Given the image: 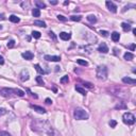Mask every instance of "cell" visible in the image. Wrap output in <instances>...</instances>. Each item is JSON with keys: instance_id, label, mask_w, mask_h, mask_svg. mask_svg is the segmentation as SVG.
Masks as SVG:
<instances>
[{"instance_id": "obj_39", "label": "cell", "mask_w": 136, "mask_h": 136, "mask_svg": "<svg viewBox=\"0 0 136 136\" xmlns=\"http://www.w3.org/2000/svg\"><path fill=\"white\" fill-rule=\"evenodd\" d=\"M0 136H11V134L5 131H1L0 132Z\"/></svg>"}, {"instance_id": "obj_10", "label": "cell", "mask_w": 136, "mask_h": 136, "mask_svg": "<svg viewBox=\"0 0 136 136\" xmlns=\"http://www.w3.org/2000/svg\"><path fill=\"white\" fill-rule=\"evenodd\" d=\"M98 51H99L100 53H107L108 52V47L106 46V44L102 42V44H100L99 47H98Z\"/></svg>"}, {"instance_id": "obj_12", "label": "cell", "mask_w": 136, "mask_h": 136, "mask_svg": "<svg viewBox=\"0 0 136 136\" xmlns=\"http://www.w3.org/2000/svg\"><path fill=\"white\" fill-rule=\"evenodd\" d=\"M122 82L125 83V84H130V85H134L136 83L135 79H131L129 76H123L122 78Z\"/></svg>"}, {"instance_id": "obj_9", "label": "cell", "mask_w": 136, "mask_h": 136, "mask_svg": "<svg viewBox=\"0 0 136 136\" xmlns=\"http://www.w3.org/2000/svg\"><path fill=\"white\" fill-rule=\"evenodd\" d=\"M30 107L33 108L35 112L39 113V114H45L46 113V110H45L44 107H42V106H38V105H34V104H30Z\"/></svg>"}, {"instance_id": "obj_29", "label": "cell", "mask_w": 136, "mask_h": 136, "mask_svg": "<svg viewBox=\"0 0 136 136\" xmlns=\"http://www.w3.org/2000/svg\"><path fill=\"white\" fill-rule=\"evenodd\" d=\"M76 62H78V64H80V65H82V66H87V65H88V63H87L86 61H84V60H82V59H79Z\"/></svg>"}, {"instance_id": "obj_41", "label": "cell", "mask_w": 136, "mask_h": 136, "mask_svg": "<svg viewBox=\"0 0 136 136\" xmlns=\"http://www.w3.org/2000/svg\"><path fill=\"white\" fill-rule=\"evenodd\" d=\"M2 64H4V59L2 55H0V65H2Z\"/></svg>"}, {"instance_id": "obj_23", "label": "cell", "mask_w": 136, "mask_h": 136, "mask_svg": "<svg viewBox=\"0 0 136 136\" xmlns=\"http://www.w3.org/2000/svg\"><path fill=\"white\" fill-rule=\"evenodd\" d=\"M35 5L37 6L38 10H39V8H46V4H45L44 2H42V1H35Z\"/></svg>"}, {"instance_id": "obj_6", "label": "cell", "mask_w": 136, "mask_h": 136, "mask_svg": "<svg viewBox=\"0 0 136 136\" xmlns=\"http://www.w3.org/2000/svg\"><path fill=\"white\" fill-rule=\"evenodd\" d=\"M13 93L12 88H8V87H4V88L0 89V95L3 96V97H10Z\"/></svg>"}, {"instance_id": "obj_38", "label": "cell", "mask_w": 136, "mask_h": 136, "mask_svg": "<svg viewBox=\"0 0 136 136\" xmlns=\"http://www.w3.org/2000/svg\"><path fill=\"white\" fill-rule=\"evenodd\" d=\"M49 36H50V37L52 38L53 40H55V39H56V36L54 35V33H53L52 31H49Z\"/></svg>"}, {"instance_id": "obj_34", "label": "cell", "mask_w": 136, "mask_h": 136, "mask_svg": "<svg viewBox=\"0 0 136 136\" xmlns=\"http://www.w3.org/2000/svg\"><path fill=\"white\" fill-rule=\"evenodd\" d=\"M108 124H110V128H115V127L117 125V121H116V120H110Z\"/></svg>"}, {"instance_id": "obj_8", "label": "cell", "mask_w": 136, "mask_h": 136, "mask_svg": "<svg viewBox=\"0 0 136 136\" xmlns=\"http://www.w3.org/2000/svg\"><path fill=\"white\" fill-rule=\"evenodd\" d=\"M106 6H107V8L112 13H117V6L114 4V2L112 1H106L105 2Z\"/></svg>"}, {"instance_id": "obj_45", "label": "cell", "mask_w": 136, "mask_h": 136, "mask_svg": "<svg viewBox=\"0 0 136 136\" xmlns=\"http://www.w3.org/2000/svg\"><path fill=\"white\" fill-rule=\"evenodd\" d=\"M59 70H60V67H59V66H56V67H55V71H59Z\"/></svg>"}, {"instance_id": "obj_37", "label": "cell", "mask_w": 136, "mask_h": 136, "mask_svg": "<svg viewBox=\"0 0 136 136\" xmlns=\"http://www.w3.org/2000/svg\"><path fill=\"white\" fill-rule=\"evenodd\" d=\"M83 84H84V86L87 87V88H93V87H94L93 84H91V83H88V82H84Z\"/></svg>"}, {"instance_id": "obj_31", "label": "cell", "mask_w": 136, "mask_h": 136, "mask_svg": "<svg viewBox=\"0 0 136 136\" xmlns=\"http://www.w3.org/2000/svg\"><path fill=\"white\" fill-rule=\"evenodd\" d=\"M35 80H36V82H37L39 85H44V80H42V76H36Z\"/></svg>"}, {"instance_id": "obj_20", "label": "cell", "mask_w": 136, "mask_h": 136, "mask_svg": "<svg viewBox=\"0 0 136 136\" xmlns=\"http://www.w3.org/2000/svg\"><path fill=\"white\" fill-rule=\"evenodd\" d=\"M13 93H15V95L19 96V97H23V96H25V91L21 90V89L15 88V89H13Z\"/></svg>"}, {"instance_id": "obj_5", "label": "cell", "mask_w": 136, "mask_h": 136, "mask_svg": "<svg viewBox=\"0 0 136 136\" xmlns=\"http://www.w3.org/2000/svg\"><path fill=\"white\" fill-rule=\"evenodd\" d=\"M19 76H20V80L22 81V82H26V81H28V80L30 79L29 71H28L27 69L21 70V72H20V74H19Z\"/></svg>"}, {"instance_id": "obj_15", "label": "cell", "mask_w": 136, "mask_h": 136, "mask_svg": "<svg viewBox=\"0 0 136 136\" xmlns=\"http://www.w3.org/2000/svg\"><path fill=\"white\" fill-rule=\"evenodd\" d=\"M121 28H122L123 31H125V32H128V31H130V30H132L131 25H130V23H128V22H122V23H121Z\"/></svg>"}, {"instance_id": "obj_43", "label": "cell", "mask_w": 136, "mask_h": 136, "mask_svg": "<svg viewBox=\"0 0 136 136\" xmlns=\"http://www.w3.org/2000/svg\"><path fill=\"white\" fill-rule=\"evenodd\" d=\"M130 49H131V50L132 51H134V50H135V45H131V46H130Z\"/></svg>"}, {"instance_id": "obj_27", "label": "cell", "mask_w": 136, "mask_h": 136, "mask_svg": "<svg viewBox=\"0 0 136 136\" xmlns=\"http://www.w3.org/2000/svg\"><path fill=\"white\" fill-rule=\"evenodd\" d=\"M32 15H33L34 17H39L40 16V11L38 10V8H33V11H32Z\"/></svg>"}, {"instance_id": "obj_33", "label": "cell", "mask_w": 136, "mask_h": 136, "mask_svg": "<svg viewBox=\"0 0 136 136\" xmlns=\"http://www.w3.org/2000/svg\"><path fill=\"white\" fill-rule=\"evenodd\" d=\"M15 46V40L14 39H11L10 42H8V48H13Z\"/></svg>"}, {"instance_id": "obj_46", "label": "cell", "mask_w": 136, "mask_h": 136, "mask_svg": "<svg viewBox=\"0 0 136 136\" xmlns=\"http://www.w3.org/2000/svg\"><path fill=\"white\" fill-rule=\"evenodd\" d=\"M0 29H2V27H1V26H0Z\"/></svg>"}, {"instance_id": "obj_17", "label": "cell", "mask_w": 136, "mask_h": 136, "mask_svg": "<svg viewBox=\"0 0 136 136\" xmlns=\"http://www.w3.org/2000/svg\"><path fill=\"white\" fill-rule=\"evenodd\" d=\"M123 57H124L125 61H132V60L134 59V55H133V53H131V52H125Z\"/></svg>"}, {"instance_id": "obj_30", "label": "cell", "mask_w": 136, "mask_h": 136, "mask_svg": "<svg viewBox=\"0 0 136 136\" xmlns=\"http://www.w3.org/2000/svg\"><path fill=\"white\" fill-rule=\"evenodd\" d=\"M32 36H33L34 38H39L40 37V33L38 31H33V32H32Z\"/></svg>"}, {"instance_id": "obj_11", "label": "cell", "mask_w": 136, "mask_h": 136, "mask_svg": "<svg viewBox=\"0 0 136 136\" xmlns=\"http://www.w3.org/2000/svg\"><path fill=\"white\" fill-rule=\"evenodd\" d=\"M21 56H22L25 60H27V61H31V60L33 59L34 55L31 51H26V52H23L22 54H21Z\"/></svg>"}, {"instance_id": "obj_44", "label": "cell", "mask_w": 136, "mask_h": 136, "mask_svg": "<svg viewBox=\"0 0 136 136\" xmlns=\"http://www.w3.org/2000/svg\"><path fill=\"white\" fill-rule=\"evenodd\" d=\"M132 31H133V34H134V35H136V29H132Z\"/></svg>"}, {"instance_id": "obj_18", "label": "cell", "mask_w": 136, "mask_h": 136, "mask_svg": "<svg viewBox=\"0 0 136 136\" xmlns=\"http://www.w3.org/2000/svg\"><path fill=\"white\" fill-rule=\"evenodd\" d=\"M34 26H37V27H42V28H46V22L42 20H35L34 21Z\"/></svg>"}, {"instance_id": "obj_35", "label": "cell", "mask_w": 136, "mask_h": 136, "mask_svg": "<svg viewBox=\"0 0 136 136\" xmlns=\"http://www.w3.org/2000/svg\"><path fill=\"white\" fill-rule=\"evenodd\" d=\"M6 113H8V110H6L5 108H3V107H1V108H0V117H1V116H3V115H5Z\"/></svg>"}, {"instance_id": "obj_13", "label": "cell", "mask_w": 136, "mask_h": 136, "mask_svg": "<svg viewBox=\"0 0 136 136\" xmlns=\"http://www.w3.org/2000/svg\"><path fill=\"white\" fill-rule=\"evenodd\" d=\"M113 94H114L115 96H117V97H120V98H127L125 96L122 95V93H125V91H123L122 89H118V88H115V89H112Z\"/></svg>"}, {"instance_id": "obj_40", "label": "cell", "mask_w": 136, "mask_h": 136, "mask_svg": "<svg viewBox=\"0 0 136 136\" xmlns=\"http://www.w3.org/2000/svg\"><path fill=\"white\" fill-rule=\"evenodd\" d=\"M45 102H46L47 104H52V100H51L50 98H47V99L45 100Z\"/></svg>"}, {"instance_id": "obj_3", "label": "cell", "mask_w": 136, "mask_h": 136, "mask_svg": "<svg viewBox=\"0 0 136 136\" xmlns=\"http://www.w3.org/2000/svg\"><path fill=\"white\" fill-rule=\"evenodd\" d=\"M73 117L76 120H85V119H88V114L83 108H76L73 112Z\"/></svg>"}, {"instance_id": "obj_19", "label": "cell", "mask_w": 136, "mask_h": 136, "mask_svg": "<svg viewBox=\"0 0 136 136\" xmlns=\"http://www.w3.org/2000/svg\"><path fill=\"white\" fill-rule=\"evenodd\" d=\"M8 19H10L12 22H14V23H18L19 21H20V19H19L16 15H11V16L8 17Z\"/></svg>"}, {"instance_id": "obj_16", "label": "cell", "mask_w": 136, "mask_h": 136, "mask_svg": "<svg viewBox=\"0 0 136 136\" xmlns=\"http://www.w3.org/2000/svg\"><path fill=\"white\" fill-rule=\"evenodd\" d=\"M110 36H112V39L114 40V42H118L119 38H120V34L118 33V32H113L112 34H110Z\"/></svg>"}, {"instance_id": "obj_2", "label": "cell", "mask_w": 136, "mask_h": 136, "mask_svg": "<svg viewBox=\"0 0 136 136\" xmlns=\"http://www.w3.org/2000/svg\"><path fill=\"white\" fill-rule=\"evenodd\" d=\"M97 78L99 80H102V81H105L107 79V68H106L105 65H100L98 66L97 68Z\"/></svg>"}, {"instance_id": "obj_1", "label": "cell", "mask_w": 136, "mask_h": 136, "mask_svg": "<svg viewBox=\"0 0 136 136\" xmlns=\"http://www.w3.org/2000/svg\"><path fill=\"white\" fill-rule=\"evenodd\" d=\"M32 130L36 132H44L50 136H59L48 121H32Z\"/></svg>"}, {"instance_id": "obj_26", "label": "cell", "mask_w": 136, "mask_h": 136, "mask_svg": "<svg viewBox=\"0 0 136 136\" xmlns=\"http://www.w3.org/2000/svg\"><path fill=\"white\" fill-rule=\"evenodd\" d=\"M115 108H116V110H121V108L125 110V108H127V105L124 104V102H120L119 104H117V105L115 106Z\"/></svg>"}, {"instance_id": "obj_22", "label": "cell", "mask_w": 136, "mask_h": 136, "mask_svg": "<svg viewBox=\"0 0 136 136\" xmlns=\"http://www.w3.org/2000/svg\"><path fill=\"white\" fill-rule=\"evenodd\" d=\"M87 20L91 23H95L96 21H97V17H96L95 15H88V16H87Z\"/></svg>"}, {"instance_id": "obj_42", "label": "cell", "mask_w": 136, "mask_h": 136, "mask_svg": "<svg viewBox=\"0 0 136 136\" xmlns=\"http://www.w3.org/2000/svg\"><path fill=\"white\" fill-rule=\"evenodd\" d=\"M57 3H59V2H57L56 0H52V1L50 0V4H52V5H55V4H57Z\"/></svg>"}, {"instance_id": "obj_21", "label": "cell", "mask_w": 136, "mask_h": 136, "mask_svg": "<svg viewBox=\"0 0 136 136\" xmlns=\"http://www.w3.org/2000/svg\"><path fill=\"white\" fill-rule=\"evenodd\" d=\"M34 68H35V69H36V71H37L38 73H42V74L46 73V71H45V70L42 69V68L40 67V66L38 65V64H35V65H34Z\"/></svg>"}, {"instance_id": "obj_4", "label": "cell", "mask_w": 136, "mask_h": 136, "mask_svg": "<svg viewBox=\"0 0 136 136\" xmlns=\"http://www.w3.org/2000/svg\"><path fill=\"white\" fill-rule=\"evenodd\" d=\"M122 119L125 124H134L135 123V116L132 113H129V112L124 113L122 116Z\"/></svg>"}, {"instance_id": "obj_7", "label": "cell", "mask_w": 136, "mask_h": 136, "mask_svg": "<svg viewBox=\"0 0 136 136\" xmlns=\"http://www.w3.org/2000/svg\"><path fill=\"white\" fill-rule=\"evenodd\" d=\"M45 60L49 62H60L61 61V56H57V55H45Z\"/></svg>"}, {"instance_id": "obj_14", "label": "cell", "mask_w": 136, "mask_h": 136, "mask_svg": "<svg viewBox=\"0 0 136 136\" xmlns=\"http://www.w3.org/2000/svg\"><path fill=\"white\" fill-rule=\"evenodd\" d=\"M70 37H71V34L67 33V32H61L60 33V38L63 40H69Z\"/></svg>"}, {"instance_id": "obj_28", "label": "cell", "mask_w": 136, "mask_h": 136, "mask_svg": "<svg viewBox=\"0 0 136 136\" xmlns=\"http://www.w3.org/2000/svg\"><path fill=\"white\" fill-rule=\"evenodd\" d=\"M68 82H69V76H64L63 78L61 79L62 84H65V83H68Z\"/></svg>"}, {"instance_id": "obj_32", "label": "cell", "mask_w": 136, "mask_h": 136, "mask_svg": "<svg viewBox=\"0 0 136 136\" xmlns=\"http://www.w3.org/2000/svg\"><path fill=\"white\" fill-rule=\"evenodd\" d=\"M99 33L101 34L102 36H104V37H106V36H108V34H110L107 31H105V30H100V31H99Z\"/></svg>"}, {"instance_id": "obj_36", "label": "cell", "mask_w": 136, "mask_h": 136, "mask_svg": "<svg viewBox=\"0 0 136 136\" xmlns=\"http://www.w3.org/2000/svg\"><path fill=\"white\" fill-rule=\"evenodd\" d=\"M57 19L61 21H66L67 20V18H66L65 16H63V15H57Z\"/></svg>"}, {"instance_id": "obj_24", "label": "cell", "mask_w": 136, "mask_h": 136, "mask_svg": "<svg viewBox=\"0 0 136 136\" xmlns=\"http://www.w3.org/2000/svg\"><path fill=\"white\" fill-rule=\"evenodd\" d=\"M70 19L72 21H80L82 19V16L81 15H72V16H70Z\"/></svg>"}, {"instance_id": "obj_25", "label": "cell", "mask_w": 136, "mask_h": 136, "mask_svg": "<svg viewBox=\"0 0 136 136\" xmlns=\"http://www.w3.org/2000/svg\"><path fill=\"white\" fill-rule=\"evenodd\" d=\"M76 91H79V93H80L81 95H83V96L86 95V90H85L84 88H82L81 86H76Z\"/></svg>"}]
</instances>
